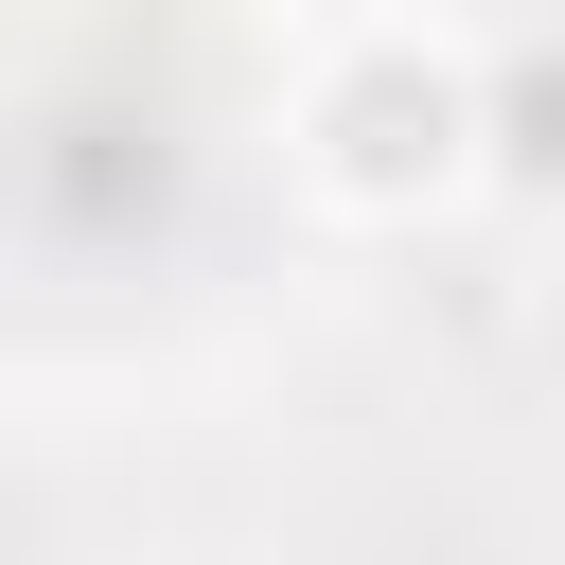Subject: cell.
<instances>
[{
    "mask_svg": "<svg viewBox=\"0 0 565 565\" xmlns=\"http://www.w3.org/2000/svg\"><path fill=\"white\" fill-rule=\"evenodd\" d=\"M318 141H335V177H353V194H441L494 124H477V88H441L424 53H371V71L335 88V124H318Z\"/></svg>",
    "mask_w": 565,
    "mask_h": 565,
    "instance_id": "obj_1",
    "label": "cell"
},
{
    "mask_svg": "<svg viewBox=\"0 0 565 565\" xmlns=\"http://www.w3.org/2000/svg\"><path fill=\"white\" fill-rule=\"evenodd\" d=\"M477 124H494V159H512V177H530V194H565V53H512V71H494V106H477Z\"/></svg>",
    "mask_w": 565,
    "mask_h": 565,
    "instance_id": "obj_2",
    "label": "cell"
}]
</instances>
